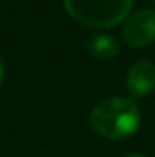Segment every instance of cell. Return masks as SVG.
I'll list each match as a JSON object with an SVG mask.
<instances>
[{"mask_svg":"<svg viewBox=\"0 0 155 157\" xmlns=\"http://www.w3.org/2000/svg\"><path fill=\"white\" fill-rule=\"evenodd\" d=\"M89 124L100 137L108 141H122L137 132L141 124V110L131 97H108L93 106Z\"/></svg>","mask_w":155,"mask_h":157,"instance_id":"1","label":"cell"},{"mask_svg":"<svg viewBox=\"0 0 155 157\" xmlns=\"http://www.w3.org/2000/svg\"><path fill=\"white\" fill-rule=\"evenodd\" d=\"M66 13L86 28H113L130 17L135 0H62Z\"/></svg>","mask_w":155,"mask_h":157,"instance_id":"2","label":"cell"},{"mask_svg":"<svg viewBox=\"0 0 155 157\" xmlns=\"http://www.w3.org/2000/svg\"><path fill=\"white\" fill-rule=\"evenodd\" d=\"M122 39L130 48H146L155 42V9L130 13L124 20Z\"/></svg>","mask_w":155,"mask_h":157,"instance_id":"3","label":"cell"},{"mask_svg":"<svg viewBox=\"0 0 155 157\" xmlns=\"http://www.w3.org/2000/svg\"><path fill=\"white\" fill-rule=\"evenodd\" d=\"M124 84L131 99H141L150 95L155 90V64L150 60L135 62L128 70Z\"/></svg>","mask_w":155,"mask_h":157,"instance_id":"4","label":"cell"},{"mask_svg":"<svg viewBox=\"0 0 155 157\" xmlns=\"http://www.w3.org/2000/svg\"><path fill=\"white\" fill-rule=\"evenodd\" d=\"M88 49L89 53L99 59V60H110V59H115L117 55L120 53V44L115 37H110V35H95L89 39L88 44Z\"/></svg>","mask_w":155,"mask_h":157,"instance_id":"5","label":"cell"},{"mask_svg":"<svg viewBox=\"0 0 155 157\" xmlns=\"http://www.w3.org/2000/svg\"><path fill=\"white\" fill-rule=\"evenodd\" d=\"M4 60H2V57H0V86H2V80H4Z\"/></svg>","mask_w":155,"mask_h":157,"instance_id":"6","label":"cell"},{"mask_svg":"<svg viewBox=\"0 0 155 157\" xmlns=\"http://www.w3.org/2000/svg\"><path fill=\"white\" fill-rule=\"evenodd\" d=\"M120 157H148V155H142V154H126V155H120Z\"/></svg>","mask_w":155,"mask_h":157,"instance_id":"7","label":"cell"}]
</instances>
